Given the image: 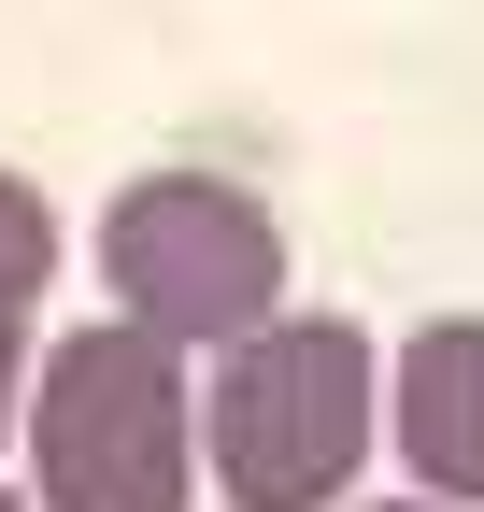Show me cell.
<instances>
[{"instance_id":"6da1fadb","label":"cell","mask_w":484,"mask_h":512,"mask_svg":"<svg viewBox=\"0 0 484 512\" xmlns=\"http://www.w3.org/2000/svg\"><path fill=\"white\" fill-rule=\"evenodd\" d=\"M29 498L43 512H200V356L129 313H86L29 356Z\"/></svg>"},{"instance_id":"7a4b0ae2","label":"cell","mask_w":484,"mask_h":512,"mask_svg":"<svg viewBox=\"0 0 484 512\" xmlns=\"http://www.w3.org/2000/svg\"><path fill=\"white\" fill-rule=\"evenodd\" d=\"M385 441V342L356 313H285L200 370V456L228 512H342Z\"/></svg>"},{"instance_id":"3957f363","label":"cell","mask_w":484,"mask_h":512,"mask_svg":"<svg viewBox=\"0 0 484 512\" xmlns=\"http://www.w3.org/2000/svg\"><path fill=\"white\" fill-rule=\"evenodd\" d=\"M100 285L129 328L214 370L228 342L285 328V214L228 171H129L100 200Z\"/></svg>"},{"instance_id":"277c9868","label":"cell","mask_w":484,"mask_h":512,"mask_svg":"<svg viewBox=\"0 0 484 512\" xmlns=\"http://www.w3.org/2000/svg\"><path fill=\"white\" fill-rule=\"evenodd\" d=\"M385 441H399L413 498L484 512V313H428L385 356Z\"/></svg>"},{"instance_id":"5b68a950","label":"cell","mask_w":484,"mask_h":512,"mask_svg":"<svg viewBox=\"0 0 484 512\" xmlns=\"http://www.w3.org/2000/svg\"><path fill=\"white\" fill-rule=\"evenodd\" d=\"M43 285H57V200L29 171H0V342H15V356L43 328Z\"/></svg>"},{"instance_id":"8992f818","label":"cell","mask_w":484,"mask_h":512,"mask_svg":"<svg viewBox=\"0 0 484 512\" xmlns=\"http://www.w3.org/2000/svg\"><path fill=\"white\" fill-rule=\"evenodd\" d=\"M15 441H29V356L0 342V456H15Z\"/></svg>"},{"instance_id":"52a82bcc","label":"cell","mask_w":484,"mask_h":512,"mask_svg":"<svg viewBox=\"0 0 484 512\" xmlns=\"http://www.w3.org/2000/svg\"><path fill=\"white\" fill-rule=\"evenodd\" d=\"M0 512H43V498H29V484H0Z\"/></svg>"},{"instance_id":"ba28073f","label":"cell","mask_w":484,"mask_h":512,"mask_svg":"<svg viewBox=\"0 0 484 512\" xmlns=\"http://www.w3.org/2000/svg\"><path fill=\"white\" fill-rule=\"evenodd\" d=\"M371 512H442V498H371Z\"/></svg>"}]
</instances>
